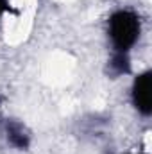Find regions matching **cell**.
<instances>
[{
	"instance_id": "6da1fadb",
	"label": "cell",
	"mask_w": 152,
	"mask_h": 154,
	"mask_svg": "<svg viewBox=\"0 0 152 154\" xmlns=\"http://www.w3.org/2000/svg\"><path fill=\"white\" fill-rule=\"evenodd\" d=\"M108 34L113 45V52L129 54L141 34V20L134 11H114L108 20Z\"/></svg>"
},
{
	"instance_id": "7a4b0ae2",
	"label": "cell",
	"mask_w": 152,
	"mask_h": 154,
	"mask_svg": "<svg viewBox=\"0 0 152 154\" xmlns=\"http://www.w3.org/2000/svg\"><path fill=\"white\" fill-rule=\"evenodd\" d=\"M131 99L138 113L143 116H149L152 113V70H145L134 77Z\"/></svg>"
},
{
	"instance_id": "3957f363",
	"label": "cell",
	"mask_w": 152,
	"mask_h": 154,
	"mask_svg": "<svg viewBox=\"0 0 152 154\" xmlns=\"http://www.w3.org/2000/svg\"><path fill=\"white\" fill-rule=\"evenodd\" d=\"M5 134H7V142L18 149V151H27L31 145V134L29 131L16 120H7L5 122Z\"/></svg>"
},
{
	"instance_id": "277c9868",
	"label": "cell",
	"mask_w": 152,
	"mask_h": 154,
	"mask_svg": "<svg viewBox=\"0 0 152 154\" xmlns=\"http://www.w3.org/2000/svg\"><path fill=\"white\" fill-rule=\"evenodd\" d=\"M109 72L113 75H123L131 72V59L129 54H118L113 52V57L109 61Z\"/></svg>"
},
{
	"instance_id": "5b68a950",
	"label": "cell",
	"mask_w": 152,
	"mask_h": 154,
	"mask_svg": "<svg viewBox=\"0 0 152 154\" xmlns=\"http://www.w3.org/2000/svg\"><path fill=\"white\" fill-rule=\"evenodd\" d=\"M5 13H13L11 5H9V0H0V18H2Z\"/></svg>"
},
{
	"instance_id": "8992f818",
	"label": "cell",
	"mask_w": 152,
	"mask_h": 154,
	"mask_svg": "<svg viewBox=\"0 0 152 154\" xmlns=\"http://www.w3.org/2000/svg\"><path fill=\"white\" fill-rule=\"evenodd\" d=\"M0 102H2V97H0Z\"/></svg>"
},
{
	"instance_id": "52a82bcc",
	"label": "cell",
	"mask_w": 152,
	"mask_h": 154,
	"mask_svg": "<svg viewBox=\"0 0 152 154\" xmlns=\"http://www.w3.org/2000/svg\"><path fill=\"white\" fill-rule=\"evenodd\" d=\"M140 154H145V152H140Z\"/></svg>"
}]
</instances>
